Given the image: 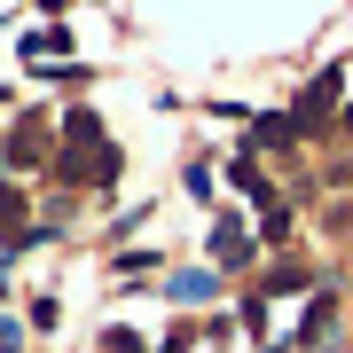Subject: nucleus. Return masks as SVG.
Segmentation results:
<instances>
[{"mask_svg":"<svg viewBox=\"0 0 353 353\" xmlns=\"http://www.w3.org/2000/svg\"><path fill=\"white\" fill-rule=\"evenodd\" d=\"M204 290H212V275H196V267H189V275H173V299H204Z\"/></svg>","mask_w":353,"mask_h":353,"instance_id":"obj_3","label":"nucleus"},{"mask_svg":"<svg viewBox=\"0 0 353 353\" xmlns=\"http://www.w3.org/2000/svg\"><path fill=\"white\" fill-rule=\"evenodd\" d=\"M314 275H306V267H275V275H267V290H306Z\"/></svg>","mask_w":353,"mask_h":353,"instance_id":"obj_2","label":"nucleus"},{"mask_svg":"<svg viewBox=\"0 0 353 353\" xmlns=\"http://www.w3.org/2000/svg\"><path fill=\"white\" fill-rule=\"evenodd\" d=\"M212 252L220 259H243V228L236 220H212Z\"/></svg>","mask_w":353,"mask_h":353,"instance_id":"obj_1","label":"nucleus"}]
</instances>
